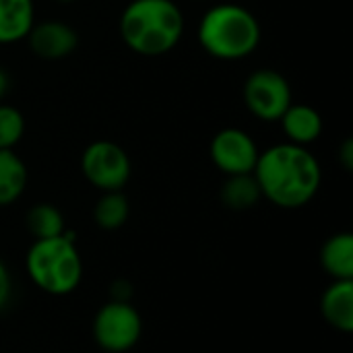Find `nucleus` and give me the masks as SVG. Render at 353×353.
I'll return each mask as SVG.
<instances>
[{
  "label": "nucleus",
  "mask_w": 353,
  "mask_h": 353,
  "mask_svg": "<svg viewBox=\"0 0 353 353\" xmlns=\"http://www.w3.org/2000/svg\"><path fill=\"white\" fill-rule=\"evenodd\" d=\"M261 23L246 6L223 2L211 6L196 29L199 43L219 60H242L261 43Z\"/></svg>",
  "instance_id": "3"
},
{
  "label": "nucleus",
  "mask_w": 353,
  "mask_h": 353,
  "mask_svg": "<svg viewBox=\"0 0 353 353\" xmlns=\"http://www.w3.org/2000/svg\"><path fill=\"white\" fill-rule=\"evenodd\" d=\"M25 134V118L14 105L0 103V149H14Z\"/></svg>",
  "instance_id": "18"
},
{
  "label": "nucleus",
  "mask_w": 353,
  "mask_h": 353,
  "mask_svg": "<svg viewBox=\"0 0 353 353\" xmlns=\"http://www.w3.org/2000/svg\"><path fill=\"white\" fill-rule=\"evenodd\" d=\"M244 103L250 114L265 122H279L283 112L294 103L288 79L271 68L254 70L244 83Z\"/></svg>",
  "instance_id": "7"
},
{
  "label": "nucleus",
  "mask_w": 353,
  "mask_h": 353,
  "mask_svg": "<svg viewBox=\"0 0 353 353\" xmlns=\"http://www.w3.org/2000/svg\"><path fill=\"white\" fill-rule=\"evenodd\" d=\"M321 265L333 281H353V236L350 232L335 234L323 244Z\"/></svg>",
  "instance_id": "12"
},
{
  "label": "nucleus",
  "mask_w": 353,
  "mask_h": 353,
  "mask_svg": "<svg viewBox=\"0 0 353 353\" xmlns=\"http://www.w3.org/2000/svg\"><path fill=\"white\" fill-rule=\"evenodd\" d=\"M211 161L225 176L252 174L259 161V147L254 139L242 128H223L211 141Z\"/></svg>",
  "instance_id": "8"
},
{
  "label": "nucleus",
  "mask_w": 353,
  "mask_h": 353,
  "mask_svg": "<svg viewBox=\"0 0 353 353\" xmlns=\"http://www.w3.org/2000/svg\"><path fill=\"white\" fill-rule=\"evenodd\" d=\"M321 312L325 321L341 331H353V281H333L321 300Z\"/></svg>",
  "instance_id": "11"
},
{
  "label": "nucleus",
  "mask_w": 353,
  "mask_h": 353,
  "mask_svg": "<svg viewBox=\"0 0 353 353\" xmlns=\"http://www.w3.org/2000/svg\"><path fill=\"white\" fill-rule=\"evenodd\" d=\"M252 174L263 199L281 209L308 205L323 182L319 159L306 147L294 143H279L263 151Z\"/></svg>",
  "instance_id": "1"
},
{
  "label": "nucleus",
  "mask_w": 353,
  "mask_h": 353,
  "mask_svg": "<svg viewBox=\"0 0 353 353\" xmlns=\"http://www.w3.org/2000/svg\"><path fill=\"white\" fill-rule=\"evenodd\" d=\"M27 186V165L12 149H0V207L12 205Z\"/></svg>",
  "instance_id": "14"
},
{
  "label": "nucleus",
  "mask_w": 353,
  "mask_h": 353,
  "mask_svg": "<svg viewBox=\"0 0 353 353\" xmlns=\"http://www.w3.org/2000/svg\"><path fill=\"white\" fill-rule=\"evenodd\" d=\"M130 157L114 141H93L81 155L85 180L101 192L122 190L130 178Z\"/></svg>",
  "instance_id": "6"
},
{
  "label": "nucleus",
  "mask_w": 353,
  "mask_h": 353,
  "mask_svg": "<svg viewBox=\"0 0 353 353\" xmlns=\"http://www.w3.org/2000/svg\"><path fill=\"white\" fill-rule=\"evenodd\" d=\"M33 17V0H0V43L25 39L35 23Z\"/></svg>",
  "instance_id": "13"
},
{
  "label": "nucleus",
  "mask_w": 353,
  "mask_h": 353,
  "mask_svg": "<svg viewBox=\"0 0 353 353\" xmlns=\"http://www.w3.org/2000/svg\"><path fill=\"white\" fill-rule=\"evenodd\" d=\"M128 215H130V205H128V199L122 194V190L103 192L93 209V219L97 228L105 232L120 230L128 221Z\"/></svg>",
  "instance_id": "16"
},
{
  "label": "nucleus",
  "mask_w": 353,
  "mask_h": 353,
  "mask_svg": "<svg viewBox=\"0 0 353 353\" xmlns=\"http://www.w3.org/2000/svg\"><path fill=\"white\" fill-rule=\"evenodd\" d=\"M27 273L31 281L50 296L72 294L83 277L81 254L74 246V236L35 240L27 252Z\"/></svg>",
  "instance_id": "4"
},
{
  "label": "nucleus",
  "mask_w": 353,
  "mask_h": 353,
  "mask_svg": "<svg viewBox=\"0 0 353 353\" xmlns=\"http://www.w3.org/2000/svg\"><path fill=\"white\" fill-rule=\"evenodd\" d=\"M56 2H60V4H70V2H74V0H56Z\"/></svg>",
  "instance_id": "22"
},
{
  "label": "nucleus",
  "mask_w": 353,
  "mask_h": 353,
  "mask_svg": "<svg viewBox=\"0 0 353 353\" xmlns=\"http://www.w3.org/2000/svg\"><path fill=\"white\" fill-rule=\"evenodd\" d=\"M288 143L308 147L323 134V116L319 110L306 103H292L279 118Z\"/></svg>",
  "instance_id": "10"
},
{
  "label": "nucleus",
  "mask_w": 353,
  "mask_h": 353,
  "mask_svg": "<svg viewBox=\"0 0 353 353\" xmlns=\"http://www.w3.org/2000/svg\"><path fill=\"white\" fill-rule=\"evenodd\" d=\"M219 199L230 211H248L263 199V194L254 174H238L228 176L221 186Z\"/></svg>",
  "instance_id": "15"
},
{
  "label": "nucleus",
  "mask_w": 353,
  "mask_h": 353,
  "mask_svg": "<svg viewBox=\"0 0 353 353\" xmlns=\"http://www.w3.org/2000/svg\"><path fill=\"white\" fill-rule=\"evenodd\" d=\"M2 93H4V77L0 74V99H2Z\"/></svg>",
  "instance_id": "21"
},
{
  "label": "nucleus",
  "mask_w": 353,
  "mask_h": 353,
  "mask_svg": "<svg viewBox=\"0 0 353 353\" xmlns=\"http://www.w3.org/2000/svg\"><path fill=\"white\" fill-rule=\"evenodd\" d=\"M339 161L343 163V168H345V170H352L353 168V141L352 139H347V141L341 145V149H339Z\"/></svg>",
  "instance_id": "20"
},
{
  "label": "nucleus",
  "mask_w": 353,
  "mask_h": 353,
  "mask_svg": "<svg viewBox=\"0 0 353 353\" xmlns=\"http://www.w3.org/2000/svg\"><path fill=\"white\" fill-rule=\"evenodd\" d=\"M27 41L35 56L43 60H62L77 50L79 33L62 21H41L37 25L33 23Z\"/></svg>",
  "instance_id": "9"
},
{
  "label": "nucleus",
  "mask_w": 353,
  "mask_h": 353,
  "mask_svg": "<svg viewBox=\"0 0 353 353\" xmlns=\"http://www.w3.org/2000/svg\"><path fill=\"white\" fill-rule=\"evenodd\" d=\"M10 292H12V283H10L8 269H6V267H4V263L0 261V310L8 304V300H10Z\"/></svg>",
  "instance_id": "19"
},
{
  "label": "nucleus",
  "mask_w": 353,
  "mask_h": 353,
  "mask_svg": "<svg viewBox=\"0 0 353 353\" xmlns=\"http://www.w3.org/2000/svg\"><path fill=\"white\" fill-rule=\"evenodd\" d=\"M143 333V319L126 300L103 304L93 321L95 343L108 353H124L132 350Z\"/></svg>",
  "instance_id": "5"
},
{
  "label": "nucleus",
  "mask_w": 353,
  "mask_h": 353,
  "mask_svg": "<svg viewBox=\"0 0 353 353\" xmlns=\"http://www.w3.org/2000/svg\"><path fill=\"white\" fill-rule=\"evenodd\" d=\"M184 33V17L172 0H132L120 17L124 43L141 56L172 52Z\"/></svg>",
  "instance_id": "2"
},
{
  "label": "nucleus",
  "mask_w": 353,
  "mask_h": 353,
  "mask_svg": "<svg viewBox=\"0 0 353 353\" xmlns=\"http://www.w3.org/2000/svg\"><path fill=\"white\" fill-rule=\"evenodd\" d=\"M27 230L35 240H48V238H56L62 236L66 232L64 228V217L60 213L58 207L50 205V203H39L33 205L27 213Z\"/></svg>",
  "instance_id": "17"
}]
</instances>
